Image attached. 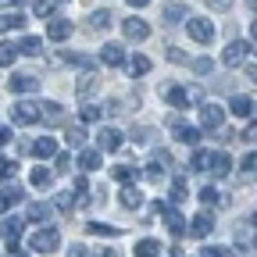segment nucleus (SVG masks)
I'll list each match as a JSON object with an SVG mask.
<instances>
[{
    "label": "nucleus",
    "instance_id": "nucleus-1",
    "mask_svg": "<svg viewBox=\"0 0 257 257\" xmlns=\"http://www.w3.org/2000/svg\"><path fill=\"white\" fill-rule=\"evenodd\" d=\"M11 118H15L18 125H32V121L43 118V104H40V100H18V104L11 107Z\"/></svg>",
    "mask_w": 257,
    "mask_h": 257
},
{
    "label": "nucleus",
    "instance_id": "nucleus-2",
    "mask_svg": "<svg viewBox=\"0 0 257 257\" xmlns=\"http://www.w3.org/2000/svg\"><path fill=\"white\" fill-rule=\"evenodd\" d=\"M154 214H161V218H165V225H168V232H172V236H182V232H186V221H182V214H179L172 204H165V200H154Z\"/></svg>",
    "mask_w": 257,
    "mask_h": 257
},
{
    "label": "nucleus",
    "instance_id": "nucleus-3",
    "mask_svg": "<svg viewBox=\"0 0 257 257\" xmlns=\"http://www.w3.org/2000/svg\"><path fill=\"white\" fill-rule=\"evenodd\" d=\"M57 246H61V232H57V229H50V225L32 236V250H36V253H54Z\"/></svg>",
    "mask_w": 257,
    "mask_h": 257
},
{
    "label": "nucleus",
    "instance_id": "nucleus-4",
    "mask_svg": "<svg viewBox=\"0 0 257 257\" xmlns=\"http://www.w3.org/2000/svg\"><path fill=\"white\" fill-rule=\"evenodd\" d=\"M186 29L197 43H211L214 40V22L211 18H186Z\"/></svg>",
    "mask_w": 257,
    "mask_h": 257
},
{
    "label": "nucleus",
    "instance_id": "nucleus-5",
    "mask_svg": "<svg viewBox=\"0 0 257 257\" xmlns=\"http://www.w3.org/2000/svg\"><path fill=\"white\" fill-rule=\"evenodd\" d=\"M186 229H189V236H197V239H207V236H211V229H214V214H211V211H200V214H193Z\"/></svg>",
    "mask_w": 257,
    "mask_h": 257
},
{
    "label": "nucleus",
    "instance_id": "nucleus-6",
    "mask_svg": "<svg viewBox=\"0 0 257 257\" xmlns=\"http://www.w3.org/2000/svg\"><path fill=\"white\" fill-rule=\"evenodd\" d=\"M200 125L218 133V128L225 125V107L221 104H200Z\"/></svg>",
    "mask_w": 257,
    "mask_h": 257
},
{
    "label": "nucleus",
    "instance_id": "nucleus-7",
    "mask_svg": "<svg viewBox=\"0 0 257 257\" xmlns=\"http://www.w3.org/2000/svg\"><path fill=\"white\" fill-rule=\"evenodd\" d=\"M172 133H175V140L186 143V147H200V136H204L197 125H186V121H172Z\"/></svg>",
    "mask_w": 257,
    "mask_h": 257
},
{
    "label": "nucleus",
    "instance_id": "nucleus-8",
    "mask_svg": "<svg viewBox=\"0 0 257 257\" xmlns=\"http://www.w3.org/2000/svg\"><path fill=\"white\" fill-rule=\"evenodd\" d=\"M54 218V204H47V200H32L29 207H25V221H36V225H47Z\"/></svg>",
    "mask_w": 257,
    "mask_h": 257
},
{
    "label": "nucleus",
    "instance_id": "nucleus-9",
    "mask_svg": "<svg viewBox=\"0 0 257 257\" xmlns=\"http://www.w3.org/2000/svg\"><path fill=\"white\" fill-rule=\"evenodd\" d=\"M246 54H250V47H246L243 40H236V43H229V47L221 50V64L236 68V64H243V61H246Z\"/></svg>",
    "mask_w": 257,
    "mask_h": 257
},
{
    "label": "nucleus",
    "instance_id": "nucleus-10",
    "mask_svg": "<svg viewBox=\"0 0 257 257\" xmlns=\"http://www.w3.org/2000/svg\"><path fill=\"white\" fill-rule=\"evenodd\" d=\"M68 36H72V22H68V18H50V25H47V40L64 43Z\"/></svg>",
    "mask_w": 257,
    "mask_h": 257
},
{
    "label": "nucleus",
    "instance_id": "nucleus-11",
    "mask_svg": "<svg viewBox=\"0 0 257 257\" xmlns=\"http://www.w3.org/2000/svg\"><path fill=\"white\" fill-rule=\"evenodd\" d=\"M207 172H214L218 179H225L232 172V157L225 154V150H211V165H207Z\"/></svg>",
    "mask_w": 257,
    "mask_h": 257
},
{
    "label": "nucleus",
    "instance_id": "nucleus-12",
    "mask_svg": "<svg viewBox=\"0 0 257 257\" xmlns=\"http://www.w3.org/2000/svg\"><path fill=\"white\" fill-rule=\"evenodd\" d=\"M96 143H100V150H118V147H121V128L104 125L100 133H96Z\"/></svg>",
    "mask_w": 257,
    "mask_h": 257
},
{
    "label": "nucleus",
    "instance_id": "nucleus-13",
    "mask_svg": "<svg viewBox=\"0 0 257 257\" xmlns=\"http://www.w3.org/2000/svg\"><path fill=\"white\" fill-rule=\"evenodd\" d=\"M121 32H125L128 40H136V43H140V40H147V36H150V25H147L143 18H125Z\"/></svg>",
    "mask_w": 257,
    "mask_h": 257
},
{
    "label": "nucleus",
    "instance_id": "nucleus-14",
    "mask_svg": "<svg viewBox=\"0 0 257 257\" xmlns=\"http://www.w3.org/2000/svg\"><path fill=\"white\" fill-rule=\"evenodd\" d=\"M100 61L111 64V68H121V64H125V47H121V43H104Z\"/></svg>",
    "mask_w": 257,
    "mask_h": 257
},
{
    "label": "nucleus",
    "instance_id": "nucleus-15",
    "mask_svg": "<svg viewBox=\"0 0 257 257\" xmlns=\"http://www.w3.org/2000/svg\"><path fill=\"white\" fill-rule=\"evenodd\" d=\"M11 93H36L40 89V79L36 75H11Z\"/></svg>",
    "mask_w": 257,
    "mask_h": 257
},
{
    "label": "nucleus",
    "instance_id": "nucleus-16",
    "mask_svg": "<svg viewBox=\"0 0 257 257\" xmlns=\"http://www.w3.org/2000/svg\"><path fill=\"white\" fill-rule=\"evenodd\" d=\"M22 229H25V218H4V225H0V236H4L8 243L22 239Z\"/></svg>",
    "mask_w": 257,
    "mask_h": 257
},
{
    "label": "nucleus",
    "instance_id": "nucleus-17",
    "mask_svg": "<svg viewBox=\"0 0 257 257\" xmlns=\"http://www.w3.org/2000/svg\"><path fill=\"white\" fill-rule=\"evenodd\" d=\"M121 68L128 72V75H147L150 72V57H143V54H136V57H125V64H121Z\"/></svg>",
    "mask_w": 257,
    "mask_h": 257
},
{
    "label": "nucleus",
    "instance_id": "nucleus-18",
    "mask_svg": "<svg viewBox=\"0 0 257 257\" xmlns=\"http://www.w3.org/2000/svg\"><path fill=\"white\" fill-rule=\"evenodd\" d=\"M100 165H104V154H100V150H82V154H79V168H82V172H96Z\"/></svg>",
    "mask_w": 257,
    "mask_h": 257
},
{
    "label": "nucleus",
    "instance_id": "nucleus-19",
    "mask_svg": "<svg viewBox=\"0 0 257 257\" xmlns=\"http://www.w3.org/2000/svg\"><path fill=\"white\" fill-rule=\"evenodd\" d=\"M22 25H25L22 8H15V11H4V15H0V32H11V29H22Z\"/></svg>",
    "mask_w": 257,
    "mask_h": 257
},
{
    "label": "nucleus",
    "instance_id": "nucleus-20",
    "mask_svg": "<svg viewBox=\"0 0 257 257\" xmlns=\"http://www.w3.org/2000/svg\"><path fill=\"white\" fill-rule=\"evenodd\" d=\"M18 54H25V57H40V54H43V40H40V36H22Z\"/></svg>",
    "mask_w": 257,
    "mask_h": 257
},
{
    "label": "nucleus",
    "instance_id": "nucleus-21",
    "mask_svg": "<svg viewBox=\"0 0 257 257\" xmlns=\"http://www.w3.org/2000/svg\"><path fill=\"white\" fill-rule=\"evenodd\" d=\"M121 204H125V207H143V193L136 189V182H125V189H121Z\"/></svg>",
    "mask_w": 257,
    "mask_h": 257
},
{
    "label": "nucleus",
    "instance_id": "nucleus-22",
    "mask_svg": "<svg viewBox=\"0 0 257 257\" xmlns=\"http://www.w3.org/2000/svg\"><path fill=\"white\" fill-rule=\"evenodd\" d=\"M229 111H232L236 118H250L253 100H250V96H232V100H229Z\"/></svg>",
    "mask_w": 257,
    "mask_h": 257
},
{
    "label": "nucleus",
    "instance_id": "nucleus-23",
    "mask_svg": "<svg viewBox=\"0 0 257 257\" xmlns=\"http://www.w3.org/2000/svg\"><path fill=\"white\" fill-rule=\"evenodd\" d=\"M32 15H36V18H54L57 15V0H32Z\"/></svg>",
    "mask_w": 257,
    "mask_h": 257
},
{
    "label": "nucleus",
    "instance_id": "nucleus-24",
    "mask_svg": "<svg viewBox=\"0 0 257 257\" xmlns=\"http://www.w3.org/2000/svg\"><path fill=\"white\" fill-rule=\"evenodd\" d=\"M32 154H36V157H54V154H57V140H54V136L36 140V143H32Z\"/></svg>",
    "mask_w": 257,
    "mask_h": 257
},
{
    "label": "nucleus",
    "instance_id": "nucleus-25",
    "mask_svg": "<svg viewBox=\"0 0 257 257\" xmlns=\"http://www.w3.org/2000/svg\"><path fill=\"white\" fill-rule=\"evenodd\" d=\"M29 179H32V186H36V189H50V182H54V172L40 165V168H32V175H29Z\"/></svg>",
    "mask_w": 257,
    "mask_h": 257
},
{
    "label": "nucleus",
    "instance_id": "nucleus-26",
    "mask_svg": "<svg viewBox=\"0 0 257 257\" xmlns=\"http://www.w3.org/2000/svg\"><path fill=\"white\" fill-rule=\"evenodd\" d=\"M136 257H161V243L150 239V236L140 239V243H136Z\"/></svg>",
    "mask_w": 257,
    "mask_h": 257
},
{
    "label": "nucleus",
    "instance_id": "nucleus-27",
    "mask_svg": "<svg viewBox=\"0 0 257 257\" xmlns=\"http://www.w3.org/2000/svg\"><path fill=\"white\" fill-rule=\"evenodd\" d=\"M165 100L175 107V111H182V107H189V100H186V89L182 86H172L168 93H165Z\"/></svg>",
    "mask_w": 257,
    "mask_h": 257
},
{
    "label": "nucleus",
    "instance_id": "nucleus-28",
    "mask_svg": "<svg viewBox=\"0 0 257 257\" xmlns=\"http://www.w3.org/2000/svg\"><path fill=\"white\" fill-rule=\"evenodd\" d=\"M207 165H211V150H193V157H189V172H207Z\"/></svg>",
    "mask_w": 257,
    "mask_h": 257
},
{
    "label": "nucleus",
    "instance_id": "nucleus-29",
    "mask_svg": "<svg viewBox=\"0 0 257 257\" xmlns=\"http://www.w3.org/2000/svg\"><path fill=\"white\" fill-rule=\"evenodd\" d=\"M86 232H89V236H107V239L121 236V232L114 229V225H104V221H89V225H86Z\"/></svg>",
    "mask_w": 257,
    "mask_h": 257
},
{
    "label": "nucleus",
    "instance_id": "nucleus-30",
    "mask_svg": "<svg viewBox=\"0 0 257 257\" xmlns=\"http://www.w3.org/2000/svg\"><path fill=\"white\" fill-rule=\"evenodd\" d=\"M111 179H118V182H136L140 172H136L133 165H114V168H111Z\"/></svg>",
    "mask_w": 257,
    "mask_h": 257
},
{
    "label": "nucleus",
    "instance_id": "nucleus-31",
    "mask_svg": "<svg viewBox=\"0 0 257 257\" xmlns=\"http://www.w3.org/2000/svg\"><path fill=\"white\" fill-rule=\"evenodd\" d=\"M200 204H204V207H218V204H225V197H221L214 186H204V189H200Z\"/></svg>",
    "mask_w": 257,
    "mask_h": 257
},
{
    "label": "nucleus",
    "instance_id": "nucleus-32",
    "mask_svg": "<svg viewBox=\"0 0 257 257\" xmlns=\"http://www.w3.org/2000/svg\"><path fill=\"white\" fill-rule=\"evenodd\" d=\"M72 207H75V193L72 189H61L54 197V211H72Z\"/></svg>",
    "mask_w": 257,
    "mask_h": 257
},
{
    "label": "nucleus",
    "instance_id": "nucleus-33",
    "mask_svg": "<svg viewBox=\"0 0 257 257\" xmlns=\"http://www.w3.org/2000/svg\"><path fill=\"white\" fill-rule=\"evenodd\" d=\"M15 57H18V47H15V43H8V40H0V68L15 64Z\"/></svg>",
    "mask_w": 257,
    "mask_h": 257
},
{
    "label": "nucleus",
    "instance_id": "nucleus-34",
    "mask_svg": "<svg viewBox=\"0 0 257 257\" xmlns=\"http://www.w3.org/2000/svg\"><path fill=\"white\" fill-rule=\"evenodd\" d=\"M86 25H89L93 32H100V29H107V25H111V11H93Z\"/></svg>",
    "mask_w": 257,
    "mask_h": 257
},
{
    "label": "nucleus",
    "instance_id": "nucleus-35",
    "mask_svg": "<svg viewBox=\"0 0 257 257\" xmlns=\"http://www.w3.org/2000/svg\"><path fill=\"white\" fill-rule=\"evenodd\" d=\"M64 140H68V147H82L86 143V125H72L68 133H64Z\"/></svg>",
    "mask_w": 257,
    "mask_h": 257
},
{
    "label": "nucleus",
    "instance_id": "nucleus-36",
    "mask_svg": "<svg viewBox=\"0 0 257 257\" xmlns=\"http://www.w3.org/2000/svg\"><path fill=\"white\" fill-rule=\"evenodd\" d=\"M189 68L197 72V75H211V72H214V61H211V57H193Z\"/></svg>",
    "mask_w": 257,
    "mask_h": 257
},
{
    "label": "nucleus",
    "instance_id": "nucleus-37",
    "mask_svg": "<svg viewBox=\"0 0 257 257\" xmlns=\"http://www.w3.org/2000/svg\"><path fill=\"white\" fill-rule=\"evenodd\" d=\"M72 193H75V204H89V182L79 175L75 179V186H72Z\"/></svg>",
    "mask_w": 257,
    "mask_h": 257
},
{
    "label": "nucleus",
    "instance_id": "nucleus-38",
    "mask_svg": "<svg viewBox=\"0 0 257 257\" xmlns=\"http://www.w3.org/2000/svg\"><path fill=\"white\" fill-rule=\"evenodd\" d=\"M168 197H172V204H182V200L189 197V189H186V182H182V179H175V182H172V193H168Z\"/></svg>",
    "mask_w": 257,
    "mask_h": 257
},
{
    "label": "nucleus",
    "instance_id": "nucleus-39",
    "mask_svg": "<svg viewBox=\"0 0 257 257\" xmlns=\"http://www.w3.org/2000/svg\"><path fill=\"white\" fill-rule=\"evenodd\" d=\"M100 118H104L100 104H82V121H100Z\"/></svg>",
    "mask_w": 257,
    "mask_h": 257
},
{
    "label": "nucleus",
    "instance_id": "nucleus-40",
    "mask_svg": "<svg viewBox=\"0 0 257 257\" xmlns=\"http://www.w3.org/2000/svg\"><path fill=\"white\" fill-rule=\"evenodd\" d=\"M0 179H4V182H15V179H18V161H4V165H0Z\"/></svg>",
    "mask_w": 257,
    "mask_h": 257
},
{
    "label": "nucleus",
    "instance_id": "nucleus-41",
    "mask_svg": "<svg viewBox=\"0 0 257 257\" xmlns=\"http://www.w3.org/2000/svg\"><path fill=\"white\" fill-rule=\"evenodd\" d=\"M165 175H168V168H165V165H157V161H150L147 179H150V182H165Z\"/></svg>",
    "mask_w": 257,
    "mask_h": 257
},
{
    "label": "nucleus",
    "instance_id": "nucleus-42",
    "mask_svg": "<svg viewBox=\"0 0 257 257\" xmlns=\"http://www.w3.org/2000/svg\"><path fill=\"white\" fill-rule=\"evenodd\" d=\"M239 168H243V175H257V150H250V154L239 161Z\"/></svg>",
    "mask_w": 257,
    "mask_h": 257
},
{
    "label": "nucleus",
    "instance_id": "nucleus-43",
    "mask_svg": "<svg viewBox=\"0 0 257 257\" xmlns=\"http://www.w3.org/2000/svg\"><path fill=\"white\" fill-rule=\"evenodd\" d=\"M182 18H189V11H186V8H179V4H175V8H165V22H172V25H175V22H182Z\"/></svg>",
    "mask_w": 257,
    "mask_h": 257
},
{
    "label": "nucleus",
    "instance_id": "nucleus-44",
    "mask_svg": "<svg viewBox=\"0 0 257 257\" xmlns=\"http://www.w3.org/2000/svg\"><path fill=\"white\" fill-rule=\"evenodd\" d=\"M43 114H47L50 121H61V114H64V111H61V104H54V100H47V104H43Z\"/></svg>",
    "mask_w": 257,
    "mask_h": 257
},
{
    "label": "nucleus",
    "instance_id": "nucleus-45",
    "mask_svg": "<svg viewBox=\"0 0 257 257\" xmlns=\"http://www.w3.org/2000/svg\"><path fill=\"white\" fill-rule=\"evenodd\" d=\"M64 61L79 64V68H93V57H86V54H64Z\"/></svg>",
    "mask_w": 257,
    "mask_h": 257
},
{
    "label": "nucleus",
    "instance_id": "nucleus-46",
    "mask_svg": "<svg viewBox=\"0 0 257 257\" xmlns=\"http://www.w3.org/2000/svg\"><path fill=\"white\" fill-rule=\"evenodd\" d=\"M4 197H8V200H11V204H22V200H25V193H22V189H18V186H15V182H11V186H8V189H4Z\"/></svg>",
    "mask_w": 257,
    "mask_h": 257
},
{
    "label": "nucleus",
    "instance_id": "nucleus-47",
    "mask_svg": "<svg viewBox=\"0 0 257 257\" xmlns=\"http://www.w3.org/2000/svg\"><path fill=\"white\" fill-rule=\"evenodd\" d=\"M54 161H57V172H68V168H72V154H61V150H57Z\"/></svg>",
    "mask_w": 257,
    "mask_h": 257
},
{
    "label": "nucleus",
    "instance_id": "nucleus-48",
    "mask_svg": "<svg viewBox=\"0 0 257 257\" xmlns=\"http://www.w3.org/2000/svg\"><path fill=\"white\" fill-rule=\"evenodd\" d=\"M186 100H189V104H200V100H204V89L189 86V89H186Z\"/></svg>",
    "mask_w": 257,
    "mask_h": 257
},
{
    "label": "nucleus",
    "instance_id": "nucleus-49",
    "mask_svg": "<svg viewBox=\"0 0 257 257\" xmlns=\"http://www.w3.org/2000/svg\"><path fill=\"white\" fill-rule=\"evenodd\" d=\"M150 161H157V165H165V168H168V165H172V154H168V150H154Z\"/></svg>",
    "mask_w": 257,
    "mask_h": 257
},
{
    "label": "nucleus",
    "instance_id": "nucleus-50",
    "mask_svg": "<svg viewBox=\"0 0 257 257\" xmlns=\"http://www.w3.org/2000/svg\"><path fill=\"white\" fill-rule=\"evenodd\" d=\"M243 140H250V143L257 147V121H250V125H246V133H243Z\"/></svg>",
    "mask_w": 257,
    "mask_h": 257
},
{
    "label": "nucleus",
    "instance_id": "nucleus-51",
    "mask_svg": "<svg viewBox=\"0 0 257 257\" xmlns=\"http://www.w3.org/2000/svg\"><path fill=\"white\" fill-rule=\"evenodd\" d=\"M204 257H229V250H221V246H207Z\"/></svg>",
    "mask_w": 257,
    "mask_h": 257
},
{
    "label": "nucleus",
    "instance_id": "nucleus-52",
    "mask_svg": "<svg viewBox=\"0 0 257 257\" xmlns=\"http://www.w3.org/2000/svg\"><path fill=\"white\" fill-rule=\"evenodd\" d=\"M168 61H179V64H182V61H186V54H182V50H175V47H168Z\"/></svg>",
    "mask_w": 257,
    "mask_h": 257
},
{
    "label": "nucleus",
    "instance_id": "nucleus-53",
    "mask_svg": "<svg viewBox=\"0 0 257 257\" xmlns=\"http://www.w3.org/2000/svg\"><path fill=\"white\" fill-rule=\"evenodd\" d=\"M4 143H11V128H8V125H0V147H4Z\"/></svg>",
    "mask_w": 257,
    "mask_h": 257
},
{
    "label": "nucleus",
    "instance_id": "nucleus-54",
    "mask_svg": "<svg viewBox=\"0 0 257 257\" xmlns=\"http://www.w3.org/2000/svg\"><path fill=\"white\" fill-rule=\"evenodd\" d=\"M246 79H250V82L257 86V64H246Z\"/></svg>",
    "mask_w": 257,
    "mask_h": 257
},
{
    "label": "nucleus",
    "instance_id": "nucleus-55",
    "mask_svg": "<svg viewBox=\"0 0 257 257\" xmlns=\"http://www.w3.org/2000/svg\"><path fill=\"white\" fill-rule=\"evenodd\" d=\"M25 0H0V8H22Z\"/></svg>",
    "mask_w": 257,
    "mask_h": 257
},
{
    "label": "nucleus",
    "instance_id": "nucleus-56",
    "mask_svg": "<svg viewBox=\"0 0 257 257\" xmlns=\"http://www.w3.org/2000/svg\"><path fill=\"white\" fill-rule=\"evenodd\" d=\"M8 207H11V200H8V197H4V193H0V214H4V211H8Z\"/></svg>",
    "mask_w": 257,
    "mask_h": 257
},
{
    "label": "nucleus",
    "instance_id": "nucleus-57",
    "mask_svg": "<svg viewBox=\"0 0 257 257\" xmlns=\"http://www.w3.org/2000/svg\"><path fill=\"white\" fill-rule=\"evenodd\" d=\"M68 257H86V250H82V246H72V250H68Z\"/></svg>",
    "mask_w": 257,
    "mask_h": 257
},
{
    "label": "nucleus",
    "instance_id": "nucleus-58",
    "mask_svg": "<svg viewBox=\"0 0 257 257\" xmlns=\"http://www.w3.org/2000/svg\"><path fill=\"white\" fill-rule=\"evenodd\" d=\"M150 0H128V8H147Z\"/></svg>",
    "mask_w": 257,
    "mask_h": 257
},
{
    "label": "nucleus",
    "instance_id": "nucleus-59",
    "mask_svg": "<svg viewBox=\"0 0 257 257\" xmlns=\"http://www.w3.org/2000/svg\"><path fill=\"white\" fill-rule=\"evenodd\" d=\"M250 32H253V40H257V22H253V25H250Z\"/></svg>",
    "mask_w": 257,
    "mask_h": 257
},
{
    "label": "nucleus",
    "instance_id": "nucleus-60",
    "mask_svg": "<svg viewBox=\"0 0 257 257\" xmlns=\"http://www.w3.org/2000/svg\"><path fill=\"white\" fill-rule=\"evenodd\" d=\"M250 221H253V229H257V214H253V218H250Z\"/></svg>",
    "mask_w": 257,
    "mask_h": 257
},
{
    "label": "nucleus",
    "instance_id": "nucleus-61",
    "mask_svg": "<svg viewBox=\"0 0 257 257\" xmlns=\"http://www.w3.org/2000/svg\"><path fill=\"white\" fill-rule=\"evenodd\" d=\"M250 50H253V54H257V43H253V47H250Z\"/></svg>",
    "mask_w": 257,
    "mask_h": 257
},
{
    "label": "nucleus",
    "instance_id": "nucleus-62",
    "mask_svg": "<svg viewBox=\"0 0 257 257\" xmlns=\"http://www.w3.org/2000/svg\"><path fill=\"white\" fill-rule=\"evenodd\" d=\"M0 165H4V157H0Z\"/></svg>",
    "mask_w": 257,
    "mask_h": 257
},
{
    "label": "nucleus",
    "instance_id": "nucleus-63",
    "mask_svg": "<svg viewBox=\"0 0 257 257\" xmlns=\"http://www.w3.org/2000/svg\"><path fill=\"white\" fill-rule=\"evenodd\" d=\"M57 4H64V0H57Z\"/></svg>",
    "mask_w": 257,
    "mask_h": 257
}]
</instances>
